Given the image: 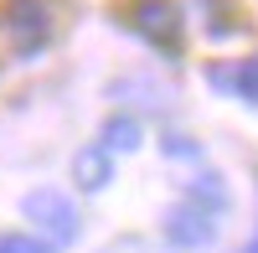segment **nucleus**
<instances>
[{
	"label": "nucleus",
	"instance_id": "4",
	"mask_svg": "<svg viewBox=\"0 0 258 253\" xmlns=\"http://www.w3.org/2000/svg\"><path fill=\"white\" fill-rule=\"evenodd\" d=\"M165 243L170 248H207L212 238H217V212L202 202H176V207H165Z\"/></svg>",
	"mask_w": 258,
	"mask_h": 253
},
{
	"label": "nucleus",
	"instance_id": "8",
	"mask_svg": "<svg viewBox=\"0 0 258 253\" xmlns=\"http://www.w3.org/2000/svg\"><path fill=\"white\" fill-rule=\"evenodd\" d=\"M140 145V124L135 119H109L103 124V145L98 150H135Z\"/></svg>",
	"mask_w": 258,
	"mask_h": 253
},
{
	"label": "nucleus",
	"instance_id": "3",
	"mask_svg": "<svg viewBox=\"0 0 258 253\" xmlns=\"http://www.w3.org/2000/svg\"><path fill=\"white\" fill-rule=\"evenodd\" d=\"M26 217H31L52 243H78V233H83V217H78L73 197L52 192V186H41V192L26 197Z\"/></svg>",
	"mask_w": 258,
	"mask_h": 253
},
{
	"label": "nucleus",
	"instance_id": "6",
	"mask_svg": "<svg viewBox=\"0 0 258 253\" xmlns=\"http://www.w3.org/2000/svg\"><path fill=\"white\" fill-rule=\"evenodd\" d=\"M212 83H217V88H232V93H238V98H248V103H258V52L238 62V73L212 68Z\"/></svg>",
	"mask_w": 258,
	"mask_h": 253
},
{
	"label": "nucleus",
	"instance_id": "7",
	"mask_svg": "<svg viewBox=\"0 0 258 253\" xmlns=\"http://www.w3.org/2000/svg\"><path fill=\"white\" fill-rule=\"evenodd\" d=\"M197 6L207 11V31L217 36V41H222V36H238V31H243V26H232V21H227V16H238V11H232V0H197Z\"/></svg>",
	"mask_w": 258,
	"mask_h": 253
},
{
	"label": "nucleus",
	"instance_id": "9",
	"mask_svg": "<svg viewBox=\"0 0 258 253\" xmlns=\"http://www.w3.org/2000/svg\"><path fill=\"white\" fill-rule=\"evenodd\" d=\"M0 253H57V248L31 233H0Z\"/></svg>",
	"mask_w": 258,
	"mask_h": 253
},
{
	"label": "nucleus",
	"instance_id": "10",
	"mask_svg": "<svg viewBox=\"0 0 258 253\" xmlns=\"http://www.w3.org/2000/svg\"><path fill=\"white\" fill-rule=\"evenodd\" d=\"M243 253H258V233H253V243H248V248H243Z\"/></svg>",
	"mask_w": 258,
	"mask_h": 253
},
{
	"label": "nucleus",
	"instance_id": "5",
	"mask_svg": "<svg viewBox=\"0 0 258 253\" xmlns=\"http://www.w3.org/2000/svg\"><path fill=\"white\" fill-rule=\"evenodd\" d=\"M73 176H78V186H83V192H103V186L114 181V160H109V150H98V145L78 150V160H73Z\"/></svg>",
	"mask_w": 258,
	"mask_h": 253
},
{
	"label": "nucleus",
	"instance_id": "2",
	"mask_svg": "<svg viewBox=\"0 0 258 253\" xmlns=\"http://www.w3.org/2000/svg\"><path fill=\"white\" fill-rule=\"evenodd\" d=\"M129 21H135V31H140L155 52H165V57H176V52H181L186 16H181V6H176V0H140Z\"/></svg>",
	"mask_w": 258,
	"mask_h": 253
},
{
	"label": "nucleus",
	"instance_id": "1",
	"mask_svg": "<svg viewBox=\"0 0 258 253\" xmlns=\"http://www.w3.org/2000/svg\"><path fill=\"white\" fill-rule=\"evenodd\" d=\"M0 31H6V47L16 57H31L36 47H47V36H52V16L41 0H11L6 16H0Z\"/></svg>",
	"mask_w": 258,
	"mask_h": 253
}]
</instances>
